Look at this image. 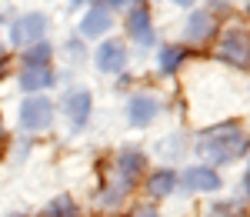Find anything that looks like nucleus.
Listing matches in <instances>:
<instances>
[{
  "label": "nucleus",
  "instance_id": "nucleus-1",
  "mask_svg": "<svg viewBox=\"0 0 250 217\" xmlns=\"http://www.w3.org/2000/svg\"><path fill=\"white\" fill-rule=\"evenodd\" d=\"M197 151L210 160V164H227V160H237L247 151V140H244L240 124L230 120V124H220V127L207 130V134L200 137V144H197Z\"/></svg>",
  "mask_w": 250,
  "mask_h": 217
},
{
  "label": "nucleus",
  "instance_id": "nucleus-2",
  "mask_svg": "<svg viewBox=\"0 0 250 217\" xmlns=\"http://www.w3.org/2000/svg\"><path fill=\"white\" fill-rule=\"evenodd\" d=\"M217 60H227V64H233V67H247L250 64V37H247V30L230 27V30L220 37Z\"/></svg>",
  "mask_w": 250,
  "mask_h": 217
},
{
  "label": "nucleus",
  "instance_id": "nucleus-3",
  "mask_svg": "<svg viewBox=\"0 0 250 217\" xmlns=\"http://www.w3.org/2000/svg\"><path fill=\"white\" fill-rule=\"evenodd\" d=\"M47 34V17L43 14H23L10 23V43L17 47H34Z\"/></svg>",
  "mask_w": 250,
  "mask_h": 217
},
{
  "label": "nucleus",
  "instance_id": "nucleus-4",
  "mask_svg": "<svg viewBox=\"0 0 250 217\" xmlns=\"http://www.w3.org/2000/svg\"><path fill=\"white\" fill-rule=\"evenodd\" d=\"M20 124H23V130H47L50 124H54V104L47 97H30L23 100V107H20Z\"/></svg>",
  "mask_w": 250,
  "mask_h": 217
},
{
  "label": "nucleus",
  "instance_id": "nucleus-5",
  "mask_svg": "<svg viewBox=\"0 0 250 217\" xmlns=\"http://www.w3.org/2000/svg\"><path fill=\"white\" fill-rule=\"evenodd\" d=\"M144 167H147V157L137 147H124L117 154V174H120V184L124 187H134L137 180H140V174H144Z\"/></svg>",
  "mask_w": 250,
  "mask_h": 217
},
{
  "label": "nucleus",
  "instance_id": "nucleus-6",
  "mask_svg": "<svg viewBox=\"0 0 250 217\" xmlns=\"http://www.w3.org/2000/svg\"><path fill=\"white\" fill-rule=\"evenodd\" d=\"M184 184L190 187L193 194H213V191H220V174L207 167V164H197V167H187L184 171Z\"/></svg>",
  "mask_w": 250,
  "mask_h": 217
},
{
  "label": "nucleus",
  "instance_id": "nucleus-7",
  "mask_svg": "<svg viewBox=\"0 0 250 217\" xmlns=\"http://www.w3.org/2000/svg\"><path fill=\"white\" fill-rule=\"evenodd\" d=\"M90 107H94V97H90V90H87V87H77V90H70V94L63 97V114L70 117L74 127H83V124H87Z\"/></svg>",
  "mask_w": 250,
  "mask_h": 217
},
{
  "label": "nucleus",
  "instance_id": "nucleus-8",
  "mask_svg": "<svg viewBox=\"0 0 250 217\" xmlns=\"http://www.w3.org/2000/svg\"><path fill=\"white\" fill-rule=\"evenodd\" d=\"M157 114H160V104H157V97H150V94H137V97H130V104H127V120H130L134 127H147Z\"/></svg>",
  "mask_w": 250,
  "mask_h": 217
},
{
  "label": "nucleus",
  "instance_id": "nucleus-9",
  "mask_svg": "<svg viewBox=\"0 0 250 217\" xmlns=\"http://www.w3.org/2000/svg\"><path fill=\"white\" fill-rule=\"evenodd\" d=\"M124 64H127V50H124V43H120V40H104L100 50H97V70H104V74H117V70H124Z\"/></svg>",
  "mask_w": 250,
  "mask_h": 217
},
{
  "label": "nucleus",
  "instance_id": "nucleus-10",
  "mask_svg": "<svg viewBox=\"0 0 250 217\" xmlns=\"http://www.w3.org/2000/svg\"><path fill=\"white\" fill-rule=\"evenodd\" d=\"M127 30L140 47H150L154 43V23H150V10L147 7H134L130 17H127Z\"/></svg>",
  "mask_w": 250,
  "mask_h": 217
},
{
  "label": "nucleus",
  "instance_id": "nucleus-11",
  "mask_svg": "<svg viewBox=\"0 0 250 217\" xmlns=\"http://www.w3.org/2000/svg\"><path fill=\"white\" fill-rule=\"evenodd\" d=\"M110 23H114V17H110L107 7H90L83 14V20H80V34L83 37H104L110 30Z\"/></svg>",
  "mask_w": 250,
  "mask_h": 217
},
{
  "label": "nucleus",
  "instance_id": "nucleus-12",
  "mask_svg": "<svg viewBox=\"0 0 250 217\" xmlns=\"http://www.w3.org/2000/svg\"><path fill=\"white\" fill-rule=\"evenodd\" d=\"M213 34H217V20H213V14H207V10H193L190 20H187V37H190L193 43H204V40H210Z\"/></svg>",
  "mask_w": 250,
  "mask_h": 217
},
{
  "label": "nucleus",
  "instance_id": "nucleus-13",
  "mask_svg": "<svg viewBox=\"0 0 250 217\" xmlns=\"http://www.w3.org/2000/svg\"><path fill=\"white\" fill-rule=\"evenodd\" d=\"M173 187H177V174H173V167H160V171H154V174L147 177V194H150L154 200L170 197Z\"/></svg>",
  "mask_w": 250,
  "mask_h": 217
},
{
  "label": "nucleus",
  "instance_id": "nucleus-14",
  "mask_svg": "<svg viewBox=\"0 0 250 217\" xmlns=\"http://www.w3.org/2000/svg\"><path fill=\"white\" fill-rule=\"evenodd\" d=\"M54 84H57V74L50 67H23V74H20V87L27 94L43 90V87H54Z\"/></svg>",
  "mask_w": 250,
  "mask_h": 217
},
{
  "label": "nucleus",
  "instance_id": "nucleus-15",
  "mask_svg": "<svg viewBox=\"0 0 250 217\" xmlns=\"http://www.w3.org/2000/svg\"><path fill=\"white\" fill-rule=\"evenodd\" d=\"M40 217H80L77 204H74V197H67V194H60V197H54L50 204H47V211Z\"/></svg>",
  "mask_w": 250,
  "mask_h": 217
},
{
  "label": "nucleus",
  "instance_id": "nucleus-16",
  "mask_svg": "<svg viewBox=\"0 0 250 217\" xmlns=\"http://www.w3.org/2000/svg\"><path fill=\"white\" fill-rule=\"evenodd\" d=\"M184 57H187L184 47H164V50H160V70H164V74H173V70L184 64Z\"/></svg>",
  "mask_w": 250,
  "mask_h": 217
},
{
  "label": "nucleus",
  "instance_id": "nucleus-17",
  "mask_svg": "<svg viewBox=\"0 0 250 217\" xmlns=\"http://www.w3.org/2000/svg\"><path fill=\"white\" fill-rule=\"evenodd\" d=\"M50 54H54V50H50V43H43V40H40L37 47H27V54H23V64H27V67H47Z\"/></svg>",
  "mask_w": 250,
  "mask_h": 217
},
{
  "label": "nucleus",
  "instance_id": "nucleus-18",
  "mask_svg": "<svg viewBox=\"0 0 250 217\" xmlns=\"http://www.w3.org/2000/svg\"><path fill=\"white\" fill-rule=\"evenodd\" d=\"M134 217H160V214H157L154 207H147V204H144V207H137V211H134Z\"/></svg>",
  "mask_w": 250,
  "mask_h": 217
},
{
  "label": "nucleus",
  "instance_id": "nucleus-19",
  "mask_svg": "<svg viewBox=\"0 0 250 217\" xmlns=\"http://www.w3.org/2000/svg\"><path fill=\"white\" fill-rule=\"evenodd\" d=\"M244 194H247V197H250V171H247V174H244Z\"/></svg>",
  "mask_w": 250,
  "mask_h": 217
},
{
  "label": "nucleus",
  "instance_id": "nucleus-20",
  "mask_svg": "<svg viewBox=\"0 0 250 217\" xmlns=\"http://www.w3.org/2000/svg\"><path fill=\"white\" fill-rule=\"evenodd\" d=\"M177 7H193V0H173Z\"/></svg>",
  "mask_w": 250,
  "mask_h": 217
},
{
  "label": "nucleus",
  "instance_id": "nucleus-21",
  "mask_svg": "<svg viewBox=\"0 0 250 217\" xmlns=\"http://www.w3.org/2000/svg\"><path fill=\"white\" fill-rule=\"evenodd\" d=\"M0 74H7V57H0Z\"/></svg>",
  "mask_w": 250,
  "mask_h": 217
},
{
  "label": "nucleus",
  "instance_id": "nucleus-22",
  "mask_svg": "<svg viewBox=\"0 0 250 217\" xmlns=\"http://www.w3.org/2000/svg\"><path fill=\"white\" fill-rule=\"evenodd\" d=\"M107 3H110V7H124L127 0H107Z\"/></svg>",
  "mask_w": 250,
  "mask_h": 217
},
{
  "label": "nucleus",
  "instance_id": "nucleus-23",
  "mask_svg": "<svg viewBox=\"0 0 250 217\" xmlns=\"http://www.w3.org/2000/svg\"><path fill=\"white\" fill-rule=\"evenodd\" d=\"M0 134H3V117H0Z\"/></svg>",
  "mask_w": 250,
  "mask_h": 217
},
{
  "label": "nucleus",
  "instance_id": "nucleus-24",
  "mask_svg": "<svg viewBox=\"0 0 250 217\" xmlns=\"http://www.w3.org/2000/svg\"><path fill=\"white\" fill-rule=\"evenodd\" d=\"M74 3H83V0H74Z\"/></svg>",
  "mask_w": 250,
  "mask_h": 217
}]
</instances>
